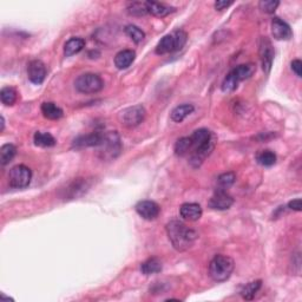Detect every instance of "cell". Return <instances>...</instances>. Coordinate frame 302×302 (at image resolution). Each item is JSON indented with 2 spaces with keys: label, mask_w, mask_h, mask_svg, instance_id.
Instances as JSON below:
<instances>
[{
  "label": "cell",
  "mask_w": 302,
  "mask_h": 302,
  "mask_svg": "<svg viewBox=\"0 0 302 302\" xmlns=\"http://www.w3.org/2000/svg\"><path fill=\"white\" fill-rule=\"evenodd\" d=\"M235 263L232 257L227 255H216L209 264V276L214 281L223 282L227 281L234 272Z\"/></svg>",
  "instance_id": "7a4b0ae2"
},
{
  "label": "cell",
  "mask_w": 302,
  "mask_h": 302,
  "mask_svg": "<svg viewBox=\"0 0 302 302\" xmlns=\"http://www.w3.org/2000/svg\"><path fill=\"white\" fill-rule=\"evenodd\" d=\"M181 216L187 221H197L202 217L203 210L199 203H184L180 208Z\"/></svg>",
  "instance_id": "4fadbf2b"
},
{
  "label": "cell",
  "mask_w": 302,
  "mask_h": 302,
  "mask_svg": "<svg viewBox=\"0 0 302 302\" xmlns=\"http://www.w3.org/2000/svg\"><path fill=\"white\" fill-rule=\"evenodd\" d=\"M147 111L143 105H134L130 107H126L121 111L118 115V121L122 125L126 128H135V126L140 125L146 118Z\"/></svg>",
  "instance_id": "5b68a950"
},
{
  "label": "cell",
  "mask_w": 302,
  "mask_h": 302,
  "mask_svg": "<svg viewBox=\"0 0 302 302\" xmlns=\"http://www.w3.org/2000/svg\"><path fill=\"white\" fill-rule=\"evenodd\" d=\"M155 52L157 54L161 55L176 52V46H175V39L172 33L171 35H166L163 37L161 41L158 42V44H157Z\"/></svg>",
  "instance_id": "ac0fdd59"
},
{
  "label": "cell",
  "mask_w": 302,
  "mask_h": 302,
  "mask_svg": "<svg viewBox=\"0 0 302 302\" xmlns=\"http://www.w3.org/2000/svg\"><path fill=\"white\" fill-rule=\"evenodd\" d=\"M136 211L142 218L148 221L156 220L161 212V206L153 201H141L137 203Z\"/></svg>",
  "instance_id": "8fae6325"
},
{
  "label": "cell",
  "mask_w": 302,
  "mask_h": 302,
  "mask_svg": "<svg viewBox=\"0 0 302 302\" xmlns=\"http://www.w3.org/2000/svg\"><path fill=\"white\" fill-rule=\"evenodd\" d=\"M255 71H256V66L254 64L249 63V64H242V65H239L230 71L234 78L236 79L237 83L246 81V79L251 78V77L254 75Z\"/></svg>",
  "instance_id": "9a60e30c"
},
{
  "label": "cell",
  "mask_w": 302,
  "mask_h": 302,
  "mask_svg": "<svg viewBox=\"0 0 302 302\" xmlns=\"http://www.w3.org/2000/svg\"><path fill=\"white\" fill-rule=\"evenodd\" d=\"M256 161L262 166H272L276 163V155L270 150H262L256 155Z\"/></svg>",
  "instance_id": "4316f807"
},
{
  "label": "cell",
  "mask_w": 302,
  "mask_h": 302,
  "mask_svg": "<svg viewBox=\"0 0 302 302\" xmlns=\"http://www.w3.org/2000/svg\"><path fill=\"white\" fill-rule=\"evenodd\" d=\"M258 54L262 63V69L266 73H269L272 69L273 60H274V48L272 42L267 37H261L260 43H258Z\"/></svg>",
  "instance_id": "52a82bcc"
},
{
  "label": "cell",
  "mask_w": 302,
  "mask_h": 302,
  "mask_svg": "<svg viewBox=\"0 0 302 302\" xmlns=\"http://www.w3.org/2000/svg\"><path fill=\"white\" fill-rule=\"evenodd\" d=\"M193 148V143L190 137L180 138L175 144V153L177 156H184Z\"/></svg>",
  "instance_id": "f1b7e54d"
},
{
  "label": "cell",
  "mask_w": 302,
  "mask_h": 302,
  "mask_svg": "<svg viewBox=\"0 0 302 302\" xmlns=\"http://www.w3.org/2000/svg\"><path fill=\"white\" fill-rule=\"evenodd\" d=\"M148 13L155 15V17L163 18L169 15L172 12H175V7L172 6L165 5L163 2H156V1H146Z\"/></svg>",
  "instance_id": "5bb4252c"
},
{
  "label": "cell",
  "mask_w": 302,
  "mask_h": 302,
  "mask_svg": "<svg viewBox=\"0 0 302 302\" xmlns=\"http://www.w3.org/2000/svg\"><path fill=\"white\" fill-rule=\"evenodd\" d=\"M4 129H5V119L4 117L1 116V129H0V131H4Z\"/></svg>",
  "instance_id": "8d00e7d4"
},
{
  "label": "cell",
  "mask_w": 302,
  "mask_h": 302,
  "mask_svg": "<svg viewBox=\"0 0 302 302\" xmlns=\"http://www.w3.org/2000/svg\"><path fill=\"white\" fill-rule=\"evenodd\" d=\"M122 151L121 137L116 131L105 132V138L100 147V156L101 159L110 161L115 159Z\"/></svg>",
  "instance_id": "3957f363"
},
{
  "label": "cell",
  "mask_w": 302,
  "mask_h": 302,
  "mask_svg": "<svg viewBox=\"0 0 302 302\" xmlns=\"http://www.w3.org/2000/svg\"><path fill=\"white\" fill-rule=\"evenodd\" d=\"M195 110L193 104H182L171 111V119L176 123L183 122L188 116L192 115Z\"/></svg>",
  "instance_id": "d6986e66"
},
{
  "label": "cell",
  "mask_w": 302,
  "mask_h": 302,
  "mask_svg": "<svg viewBox=\"0 0 302 302\" xmlns=\"http://www.w3.org/2000/svg\"><path fill=\"white\" fill-rule=\"evenodd\" d=\"M135 58H136V53L132 50H123L116 54L115 57V65L117 69L124 70L128 69L129 66L134 63Z\"/></svg>",
  "instance_id": "2e32d148"
},
{
  "label": "cell",
  "mask_w": 302,
  "mask_h": 302,
  "mask_svg": "<svg viewBox=\"0 0 302 302\" xmlns=\"http://www.w3.org/2000/svg\"><path fill=\"white\" fill-rule=\"evenodd\" d=\"M272 33L276 41H289L293 37L291 26L277 17L272 20Z\"/></svg>",
  "instance_id": "7c38bea8"
},
{
  "label": "cell",
  "mask_w": 302,
  "mask_h": 302,
  "mask_svg": "<svg viewBox=\"0 0 302 302\" xmlns=\"http://www.w3.org/2000/svg\"><path fill=\"white\" fill-rule=\"evenodd\" d=\"M104 86L103 79L95 73H84L81 75L75 82L76 90L81 94H97Z\"/></svg>",
  "instance_id": "277c9868"
},
{
  "label": "cell",
  "mask_w": 302,
  "mask_h": 302,
  "mask_svg": "<svg viewBox=\"0 0 302 302\" xmlns=\"http://www.w3.org/2000/svg\"><path fill=\"white\" fill-rule=\"evenodd\" d=\"M125 33L128 35L129 38H130L134 43H136V44H140V43L143 42V39L146 38V33H144L143 31H142L140 27L136 25L126 26Z\"/></svg>",
  "instance_id": "83f0119b"
},
{
  "label": "cell",
  "mask_w": 302,
  "mask_h": 302,
  "mask_svg": "<svg viewBox=\"0 0 302 302\" xmlns=\"http://www.w3.org/2000/svg\"><path fill=\"white\" fill-rule=\"evenodd\" d=\"M230 5H233V1H222V0H220V1L215 2L214 6L217 11H222L224 10V8L229 7Z\"/></svg>",
  "instance_id": "d590c367"
},
{
  "label": "cell",
  "mask_w": 302,
  "mask_h": 302,
  "mask_svg": "<svg viewBox=\"0 0 302 302\" xmlns=\"http://www.w3.org/2000/svg\"><path fill=\"white\" fill-rule=\"evenodd\" d=\"M128 13L131 15H136V17H142V15L148 14V8L146 2L134 1L128 5Z\"/></svg>",
  "instance_id": "f546056e"
},
{
  "label": "cell",
  "mask_w": 302,
  "mask_h": 302,
  "mask_svg": "<svg viewBox=\"0 0 302 302\" xmlns=\"http://www.w3.org/2000/svg\"><path fill=\"white\" fill-rule=\"evenodd\" d=\"M236 180V176L234 172H226V174H222L221 176L217 178V184L218 189H228L229 187H232L234 182Z\"/></svg>",
  "instance_id": "4dcf8cb0"
},
{
  "label": "cell",
  "mask_w": 302,
  "mask_h": 302,
  "mask_svg": "<svg viewBox=\"0 0 302 302\" xmlns=\"http://www.w3.org/2000/svg\"><path fill=\"white\" fill-rule=\"evenodd\" d=\"M17 153V148L13 144H4L0 149V163L1 165L8 164L14 158Z\"/></svg>",
  "instance_id": "484cf974"
},
{
  "label": "cell",
  "mask_w": 302,
  "mask_h": 302,
  "mask_svg": "<svg viewBox=\"0 0 302 302\" xmlns=\"http://www.w3.org/2000/svg\"><path fill=\"white\" fill-rule=\"evenodd\" d=\"M292 70L294 71L298 77L302 76V63L300 59H295L292 61Z\"/></svg>",
  "instance_id": "836d02e7"
},
{
  "label": "cell",
  "mask_w": 302,
  "mask_h": 302,
  "mask_svg": "<svg viewBox=\"0 0 302 302\" xmlns=\"http://www.w3.org/2000/svg\"><path fill=\"white\" fill-rule=\"evenodd\" d=\"M141 270L144 275H152V274L161 273L162 262L157 257H150L142 263Z\"/></svg>",
  "instance_id": "44dd1931"
},
{
  "label": "cell",
  "mask_w": 302,
  "mask_h": 302,
  "mask_svg": "<svg viewBox=\"0 0 302 302\" xmlns=\"http://www.w3.org/2000/svg\"><path fill=\"white\" fill-rule=\"evenodd\" d=\"M31 178H32L31 169L23 164L13 166L8 172V183H10V187L15 188V189H23V188L29 187Z\"/></svg>",
  "instance_id": "8992f818"
},
{
  "label": "cell",
  "mask_w": 302,
  "mask_h": 302,
  "mask_svg": "<svg viewBox=\"0 0 302 302\" xmlns=\"http://www.w3.org/2000/svg\"><path fill=\"white\" fill-rule=\"evenodd\" d=\"M190 140H192L193 148H197L212 140V135L208 129H199V130L194 131V134L190 136Z\"/></svg>",
  "instance_id": "7402d4cb"
},
{
  "label": "cell",
  "mask_w": 302,
  "mask_h": 302,
  "mask_svg": "<svg viewBox=\"0 0 302 302\" xmlns=\"http://www.w3.org/2000/svg\"><path fill=\"white\" fill-rule=\"evenodd\" d=\"M279 5L280 2L276 1V0H262V1L258 2L260 10L266 12V13H274Z\"/></svg>",
  "instance_id": "d6a6232c"
},
{
  "label": "cell",
  "mask_w": 302,
  "mask_h": 302,
  "mask_svg": "<svg viewBox=\"0 0 302 302\" xmlns=\"http://www.w3.org/2000/svg\"><path fill=\"white\" fill-rule=\"evenodd\" d=\"M234 204V199L224 189H217L209 200V208L214 210H227Z\"/></svg>",
  "instance_id": "ba28073f"
},
{
  "label": "cell",
  "mask_w": 302,
  "mask_h": 302,
  "mask_svg": "<svg viewBox=\"0 0 302 302\" xmlns=\"http://www.w3.org/2000/svg\"><path fill=\"white\" fill-rule=\"evenodd\" d=\"M17 91H15V89L11 88V86H5L0 91V100H1V103L6 106L13 105L15 101H17Z\"/></svg>",
  "instance_id": "cb8c5ba5"
},
{
  "label": "cell",
  "mask_w": 302,
  "mask_h": 302,
  "mask_svg": "<svg viewBox=\"0 0 302 302\" xmlns=\"http://www.w3.org/2000/svg\"><path fill=\"white\" fill-rule=\"evenodd\" d=\"M175 39V46H176V51H180L184 48V45L187 44L188 41V35L186 31L183 30H177L172 33Z\"/></svg>",
  "instance_id": "1f68e13d"
},
{
  "label": "cell",
  "mask_w": 302,
  "mask_h": 302,
  "mask_svg": "<svg viewBox=\"0 0 302 302\" xmlns=\"http://www.w3.org/2000/svg\"><path fill=\"white\" fill-rule=\"evenodd\" d=\"M42 113L44 115L45 118L51 119V121H55L63 117L64 112L59 106L52 101H45L42 104Z\"/></svg>",
  "instance_id": "e0dca14e"
},
{
  "label": "cell",
  "mask_w": 302,
  "mask_h": 302,
  "mask_svg": "<svg viewBox=\"0 0 302 302\" xmlns=\"http://www.w3.org/2000/svg\"><path fill=\"white\" fill-rule=\"evenodd\" d=\"M27 77L30 82L33 84L39 85L45 81L46 77V66L42 60L35 59L31 60L27 65Z\"/></svg>",
  "instance_id": "30bf717a"
},
{
  "label": "cell",
  "mask_w": 302,
  "mask_h": 302,
  "mask_svg": "<svg viewBox=\"0 0 302 302\" xmlns=\"http://www.w3.org/2000/svg\"><path fill=\"white\" fill-rule=\"evenodd\" d=\"M262 286L261 280H256V281L249 282L248 285H246L245 287L242 288L241 291V297L245 299V300H252L256 293L260 291Z\"/></svg>",
  "instance_id": "d4e9b609"
},
{
  "label": "cell",
  "mask_w": 302,
  "mask_h": 302,
  "mask_svg": "<svg viewBox=\"0 0 302 302\" xmlns=\"http://www.w3.org/2000/svg\"><path fill=\"white\" fill-rule=\"evenodd\" d=\"M166 234L172 247L178 252H184L192 248L196 240L199 239L195 230L178 220H174L166 224Z\"/></svg>",
  "instance_id": "6da1fadb"
},
{
  "label": "cell",
  "mask_w": 302,
  "mask_h": 302,
  "mask_svg": "<svg viewBox=\"0 0 302 302\" xmlns=\"http://www.w3.org/2000/svg\"><path fill=\"white\" fill-rule=\"evenodd\" d=\"M105 138V132H92V134L85 135V136H79L73 141L72 147L76 149H83V148L96 147L100 148Z\"/></svg>",
  "instance_id": "9c48e42d"
},
{
  "label": "cell",
  "mask_w": 302,
  "mask_h": 302,
  "mask_svg": "<svg viewBox=\"0 0 302 302\" xmlns=\"http://www.w3.org/2000/svg\"><path fill=\"white\" fill-rule=\"evenodd\" d=\"M288 208L292 209V210L295 211H301L302 210V205H301V200L297 199V200H293L288 203Z\"/></svg>",
  "instance_id": "e575fe53"
},
{
  "label": "cell",
  "mask_w": 302,
  "mask_h": 302,
  "mask_svg": "<svg viewBox=\"0 0 302 302\" xmlns=\"http://www.w3.org/2000/svg\"><path fill=\"white\" fill-rule=\"evenodd\" d=\"M85 46V41L83 38H78V37H75V38H71L65 43V46H64V54L66 57H71V55L79 53Z\"/></svg>",
  "instance_id": "ffe728a7"
},
{
  "label": "cell",
  "mask_w": 302,
  "mask_h": 302,
  "mask_svg": "<svg viewBox=\"0 0 302 302\" xmlns=\"http://www.w3.org/2000/svg\"><path fill=\"white\" fill-rule=\"evenodd\" d=\"M33 142L37 147H42V148H50L55 146L57 141L55 138L52 136L51 134L49 132H42V131H37L33 136Z\"/></svg>",
  "instance_id": "603a6c76"
}]
</instances>
